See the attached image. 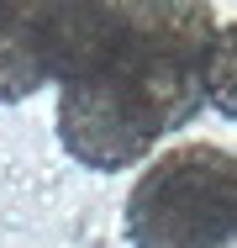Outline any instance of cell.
<instances>
[{"mask_svg": "<svg viewBox=\"0 0 237 248\" xmlns=\"http://www.w3.org/2000/svg\"><path fill=\"white\" fill-rule=\"evenodd\" d=\"M232 158H237V153H232Z\"/></svg>", "mask_w": 237, "mask_h": 248, "instance_id": "cell-5", "label": "cell"}, {"mask_svg": "<svg viewBox=\"0 0 237 248\" xmlns=\"http://www.w3.org/2000/svg\"><path fill=\"white\" fill-rule=\"evenodd\" d=\"M216 5H53L58 143L95 174L132 169L206 111Z\"/></svg>", "mask_w": 237, "mask_h": 248, "instance_id": "cell-1", "label": "cell"}, {"mask_svg": "<svg viewBox=\"0 0 237 248\" xmlns=\"http://www.w3.org/2000/svg\"><path fill=\"white\" fill-rule=\"evenodd\" d=\"M127 248H232L237 243V158L216 143L153 153L127 190Z\"/></svg>", "mask_w": 237, "mask_h": 248, "instance_id": "cell-2", "label": "cell"}, {"mask_svg": "<svg viewBox=\"0 0 237 248\" xmlns=\"http://www.w3.org/2000/svg\"><path fill=\"white\" fill-rule=\"evenodd\" d=\"M206 106L237 122V21H216L206 48Z\"/></svg>", "mask_w": 237, "mask_h": 248, "instance_id": "cell-4", "label": "cell"}, {"mask_svg": "<svg viewBox=\"0 0 237 248\" xmlns=\"http://www.w3.org/2000/svg\"><path fill=\"white\" fill-rule=\"evenodd\" d=\"M53 85V5H0V106Z\"/></svg>", "mask_w": 237, "mask_h": 248, "instance_id": "cell-3", "label": "cell"}]
</instances>
